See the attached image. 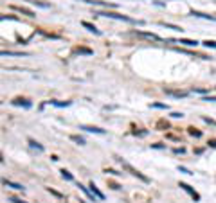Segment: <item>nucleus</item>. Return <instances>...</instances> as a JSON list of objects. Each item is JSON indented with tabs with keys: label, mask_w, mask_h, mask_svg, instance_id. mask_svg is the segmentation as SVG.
Wrapping results in <instances>:
<instances>
[{
	"label": "nucleus",
	"mask_w": 216,
	"mask_h": 203,
	"mask_svg": "<svg viewBox=\"0 0 216 203\" xmlns=\"http://www.w3.org/2000/svg\"><path fill=\"white\" fill-rule=\"evenodd\" d=\"M78 52H79V54H92V50H90V49H85V47H79Z\"/></svg>",
	"instance_id": "obj_22"
},
{
	"label": "nucleus",
	"mask_w": 216,
	"mask_h": 203,
	"mask_svg": "<svg viewBox=\"0 0 216 203\" xmlns=\"http://www.w3.org/2000/svg\"><path fill=\"white\" fill-rule=\"evenodd\" d=\"M151 106H153V108H162V110H168V104H159V103H153Z\"/></svg>",
	"instance_id": "obj_23"
},
{
	"label": "nucleus",
	"mask_w": 216,
	"mask_h": 203,
	"mask_svg": "<svg viewBox=\"0 0 216 203\" xmlns=\"http://www.w3.org/2000/svg\"><path fill=\"white\" fill-rule=\"evenodd\" d=\"M29 146L31 148H34V149H38V151H43V146L41 144H38L36 140H32V139H29Z\"/></svg>",
	"instance_id": "obj_15"
},
{
	"label": "nucleus",
	"mask_w": 216,
	"mask_h": 203,
	"mask_svg": "<svg viewBox=\"0 0 216 203\" xmlns=\"http://www.w3.org/2000/svg\"><path fill=\"white\" fill-rule=\"evenodd\" d=\"M4 185H5V187H13V189H16V191H23V187H22L20 184H14V182H9V180H4Z\"/></svg>",
	"instance_id": "obj_11"
},
{
	"label": "nucleus",
	"mask_w": 216,
	"mask_h": 203,
	"mask_svg": "<svg viewBox=\"0 0 216 203\" xmlns=\"http://www.w3.org/2000/svg\"><path fill=\"white\" fill-rule=\"evenodd\" d=\"M135 34H141V36H144V38H150V40H155V41H160V38H159L157 34H151V32H137V31H135Z\"/></svg>",
	"instance_id": "obj_13"
},
{
	"label": "nucleus",
	"mask_w": 216,
	"mask_h": 203,
	"mask_svg": "<svg viewBox=\"0 0 216 203\" xmlns=\"http://www.w3.org/2000/svg\"><path fill=\"white\" fill-rule=\"evenodd\" d=\"M189 133H191V135H195V137H200V131H195V130H193V128H191V130H189Z\"/></svg>",
	"instance_id": "obj_24"
},
{
	"label": "nucleus",
	"mask_w": 216,
	"mask_h": 203,
	"mask_svg": "<svg viewBox=\"0 0 216 203\" xmlns=\"http://www.w3.org/2000/svg\"><path fill=\"white\" fill-rule=\"evenodd\" d=\"M119 162H121V166H123V167H124V169H126V171H128L130 175H133V176H137V178H139V180H142L144 184H148V182H150V180H148V176H144V175H142L141 171H137L135 167H132V166H130L128 162H124L123 158H119Z\"/></svg>",
	"instance_id": "obj_2"
},
{
	"label": "nucleus",
	"mask_w": 216,
	"mask_h": 203,
	"mask_svg": "<svg viewBox=\"0 0 216 203\" xmlns=\"http://www.w3.org/2000/svg\"><path fill=\"white\" fill-rule=\"evenodd\" d=\"M78 187H79V189H81V191H83V193L87 194V198H88V200H92V202H96V196H94V193H92V191H88V189H87V187H83L81 184H79Z\"/></svg>",
	"instance_id": "obj_12"
},
{
	"label": "nucleus",
	"mask_w": 216,
	"mask_h": 203,
	"mask_svg": "<svg viewBox=\"0 0 216 203\" xmlns=\"http://www.w3.org/2000/svg\"><path fill=\"white\" fill-rule=\"evenodd\" d=\"M178 187H180V189H184V191H186L187 194H191V198H193L195 202H200V194H198L196 191H193V189H191V187H189L187 184H182V182H180V185H178Z\"/></svg>",
	"instance_id": "obj_3"
},
{
	"label": "nucleus",
	"mask_w": 216,
	"mask_h": 203,
	"mask_svg": "<svg viewBox=\"0 0 216 203\" xmlns=\"http://www.w3.org/2000/svg\"><path fill=\"white\" fill-rule=\"evenodd\" d=\"M168 95H173V97H186L187 92H173V90H164Z\"/></svg>",
	"instance_id": "obj_14"
},
{
	"label": "nucleus",
	"mask_w": 216,
	"mask_h": 203,
	"mask_svg": "<svg viewBox=\"0 0 216 203\" xmlns=\"http://www.w3.org/2000/svg\"><path fill=\"white\" fill-rule=\"evenodd\" d=\"M169 43H182V45H187V47H196L198 45V41L196 40H184V38H180V40H168Z\"/></svg>",
	"instance_id": "obj_4"
},
{
	"label": "nucleus",
	"mask_w": 216,
	"mask_h": 203,
	"mask_svg": "<svg viewBox=\"0 0 216 203\" xmlns=\"http://www.w3.org/2000/svg\"><path fill=\"white\" fill-rule=\"evenodd\" d=\"M81 25H83L85 29H88L90 32H94V34H101V31L96 29V25H92V23H88V22H81Z\"/></svg>",
	"instance_id": "obj_10"
},
{
	"label": "nucleus",
	"mask_w": 216,
	"mask_h": 203,
	"mask_svg": "<svg viewBox=\"0 0 216 203\" xmlns=\"http://www.w3.org/2000/svg\"><path fill=\"white\" fill-rule=\"evenodd\" d=\"M191 14L196 16V18H205V20H213V22H216V16H213V14H205V13H200V11H191Z\"/></svg>",
	"instance_id": "obj_8"
},
{
	"label": "nucleus",
	"mask_w": 216,
	"mask_h": 203,
	"mask_svg": "<svg viewBox=\"0 0 216 203\" xmlns=\"http://www.w3.org/2000/svg\"><path fill=\"white\" fill-rule=\"evenodd\" d=\"M11 104H13V106H23V108H31V106H32L31 101H27V99H20V97H18V99H13Z\"/></svg>",
	"instance_id": "obj_6"
},
{
	"label": "nucleus",
	"mask_w": 216,
	"mask_h": 203,
	"mask_svg": "<svg viewBox=\"0 0 216 203\" xmlns=\"http://www.w3.org/2000/svg\"><path fill=\"white\" fill-rule=\"evenodd\" d=\"M81 2H87V4H92V5H103V7H117V4L103 2V0H81Z\"/></svg>",
	"instance_id": "obj_5"
},
{
	"label": "nucleus",
	"mask_w": 216,
	"mask_h": 203,
	"mask_svg": "<svg viewBox=\"0 0 216 203\" xmlns=\"http://www.w3.org/2000/svg\"><path fill=\"white\" fill-rule=\"evenodd\" d=\"M9 200H11V202H13V203H23V202H22V200H16V198H9Z\"/></svg>",
	"instance_id": "obj_26"
},
{
	"label": "nucleus",
	"mask_w": 216,
	"mask_h": 203,
	"mask_svg": "<svg viewBox=\"0 0 216 203\" xmlns=\"http://www.w3.org/2000/svg\"><path fill=\"white\" fill-rule=\"evenodd\" d=\"M204 101H213V103H216V97H204Z\"/></svg>",
	"instance_id": "obj_25"
},
{
	"label": "nucleus",
	"mask_w": 216,
	"mask_h": 203,
	"mask_svg": "<svg viewBox=\"0 0 216 203\" xmlns=\"http://www.w3.org/2000/svg\"><path fill=\"white\" fill-rule=\"evenodd\" d=\"M209 146H213V148H216V140H213V142H209Z\"/></svg>",
	"instance_id": "obj_27"
},
{
	"label": "nucleus",
	"mask_w": 216,
	"mask_h": 203,
	"mask_svg": "<svg viewBox=\"0 0 216 203\" xmlns=\"http://www.w3.org/2000/svg\"><path fill=\"white\" fill-rule=\"evenodd\" d=\"M59 173H61V176H63L65 180H68V182H72V180H74V176H72V175H70L68 171H65V169H61Z\"/></svg>",
	"instance_id": "obj_18"
},
{
	"label": "nucleus",
	"mask_w": 216,
	"mask_h": 203,
	"mask_svg": "<svg viewBox=\"0 0 216 203\" xmlns=\"http://www.w3.org/2000/svg\"><path fill=\"white\" fill-rule=\"evenodd\" d=\"M96 14H99V16H106V18H114V20H123V22H130V23H141V22H137V20H133V18H130V16H126V14H119V13H103V11H97Z\"/></svg>",
	"instance_id": "obj_1"
},
{
	"label": "nucleus",
	"mask_w": 216,
	"mask_h": 203,
	"mask_svg": "<svg viewBox=\"0 0 216 203\" xmlns=\"http://www.w3.org/2000/svg\"><path fill=\"white\" fill-rule=\"evenodd\" d=\"M2 56H18V58H22L23 54H20V52H7V50H2Z\"/></svg>",
	"instance_id": "obj_20"
},
{
	"label": "nucleus",
	"mask_w": 216,
	"mask_h": 203,
	"mask_svg": "<svg viewBox=\"0 0 216 203\" xmlns=\"http://www.w3.org/2000/svg\"><path fill=\"white\" fill-rule=\"evenodd\" d=\"M162 25H164V27H168V29H171V31H177V32H178V31H182L180 27H177V25H171V23H162Z\"/></svg>",
	"instance_id": "obj_21"
},
{
	"label": "nucleus",
	"mask_w": 216,
	"mask_h": 203,
	"mask_svg": "<svg viewBox=\"0 0 216 203\" xmlns=\"http://www.w3.org/2000/svg\"><path fill=\"white\" fill-rule=\"evenodd\" d=\"M79 130H85V131H90V133H99V135H105V130L96 128V126H79Z\"/></svg>",
	"instance_id": "obj_7"
},
{
	"label": "nucleus",
	"mask_w": 216,
	"mask_h": 203,
	"mask_svg": "<svg viewBox=\"0 0 216 203\" xmlns=\"http://www.w3.org/2000/svg\"><path fill=\"white\" fill-rule=\"evenodd\" d=\"M90 191L94 193V196H96L97 200H105V194H103V193L96 187V184H94V182H90Z\"/></svg>",
	"instance_id": "obj_9"
},
{
	"label": "nucleus",
	"mask_w": 216,
	"mask_h": 203,
	"mask_svg": "<svg viewBox=\"0 0 216 203\" xmlns=\"http://www.w3.org/2000/svg\"><path fill=\"white\" fill-rule=\"evenodd\" d=\"M14 9H16V11H20L22 14H27V16H31V18L34 16V13H32V11H29V9H23V7H14Z\"/></svg>",
	"instance_id": "obj_17"
},
{
	"label": "nucleus",
	"mask_w": 216,
	"mask_h": 203,
	"mask_svg": "<svg viewBox=\"0 0 216 203\" xmlns=\"http://www.w3.org/2000/svg\"><path fill=\"white\" fill-rule=\"evenodd\" d=\"M70 140H74V142H78L79 146H83V144H85V139H81V137H78V135H72V137H70Z\"/></svg>",
	"instance_id": "obj_19"
},
{
	"label": "nucleus",
	"mask_w": 216,
	"mask_h": 203,
	"mask_svg": "<svg viewBox=\"0 0 216 203\" xmlns=\"http://www.w3.org/2000/svg\"><path fill=\"white\" fill-rule=\"evenodd\" d=\"M27 2H31V4H34V5H40V7H43V9H47V7H50L47 2H41V0H27Z\"/></svg>",
	"instance_id": "obj_16"
}]
</instances>
